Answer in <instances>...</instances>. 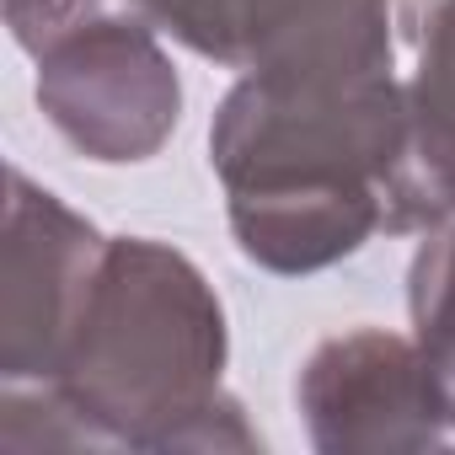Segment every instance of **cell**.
<instances>
[{"label":"cell","instance_id":"obj_1","mask_svg":"<svg viewBox=\"0 0 455 455\" xmlns=\"http://www.w3.org/2000/svg\"><path fill=\"white\" fill-rule=\"evenodd\" d=\"M247 263L300 279L354 258L375 231H434L455 214V172L423 140L396 70H252L209 124Z\"/></svg>","mask_w":455,"mask_h":455},{"label":"cell","instance_id":"obj_2","mask_svg":"<svg viewBox=\"0 0 455 455\" xmlns=\"http://www.w3.org/2000/svg\"><path fill=\"white\" fill-rule=\"evenodd\" d=\"M225 354V306L198 263L150 236H113L49 386L102 450H263L220 386Z\"/></svg>","mask_w":455,"mask_h":455},{"label":"cell","instance_id":"obj_3","mask_svg":"<svg viewBox=\"0 0 455 455\" xmlns=\"http://www.w3.org/2000/svg\"><path fill=\"white\" fill-rule=\"evenodd\" d=\"M156 33L161 28L140 12H97L33 54L38 108L86 161L129 166L150 161L172 140L182 118V81Z\"/></svg>","mask_w":455,"mask_h":455},{"label":"cell","instance_id":"obj_4","mask_svg":"<svg viewBox=\"0 0 455 455\" xmlns=\"http://www.w3.org/2000/svg\"><path fill=\"white\" fill-rule=\"evenodd\" d=\"M423 0H140V17L182 49L252 70H396V49L418 38Z\"/></svg>","mask_w":455,"mask_h":455},{"label":"cell","instance_id":"obj_5","mask_svg":"<svg viewBox=\"0 0 455 455\" xmlns=\"http://www.w3.org/2000/svg\"><path fill=\"white\" fill-rule=\"evenodd\" d=\"M295 407L322 455H402L455 444V402L418 348L386 327H354L311 348Z\"/></svg>","mask_w":455,"mask_h":455},{"label":"cell","instance_id":"obj_6","mask_svg":"<svg viewBox=\"0 0 455 455\" xmlns=\"http://www.w3.org/2000/svg\"><path fill=\"white\" fill-rule=\"evenodd\" d=\"M97 225L81 220L60 193L38 188L12 166L6 252H0V380H54L102 258Z\"/></svg>","mask_w":455,"mask_h":455},{"label":"cell","instance_id":"obj_7","mask_svg":"<svg viewBox=\"0 0 455 455\" xmlns=\"http://www.w3.org/2000/svg\"><path fill=\"white\" fill-rule=\"evenodd\" d=\"M407 311H412V338L439 370L450 402H455V214L423 231V247L407 274Z\"/></svg>","mask_w":455,"mask_h":455},{"label":"cell","instance_id":"obj_8","mask_svg":"<svg viewBox=\"0 0 455 455\" xmlns=\"http://www.w3.org/2000/svg\"><path fill=\"white\" fill-rule=\"evenodd\" d=\"M423 140L455 166V0H423L418 12V70L407 81Z\"/></svg>","mask_w":455,"mask_h":455}]
</instances>
